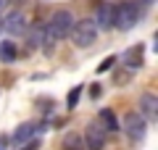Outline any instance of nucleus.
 Instances as JSON below:
<instances>
[{
    "mask_svg": "<svg viewBox=\"0 0 158 150\" xmlns=\"http://www.w3.org/2000/svg\"><path fill=\"white\" fill-rule=\"evenodd\" d=\"M95 37H98V27L92 19H82V21L71 24V29H69V40L77 48H90L95 42Z\"/></svg>",
    "mask_w": 158,
    "mask_h": 150,
    "instance_id": "nucleus-1",
    "label": "nucleus"
},
{
    "mask_svg": "<svg viewBox=\"0 0 158 150\" xmlns=\"http://www.w3.org/2000/svg\"><path fill=\"white\" fill-rule=\"evenodd\" d=\"M124 132H127V137L129 140H142L145 137V119H142V113H127L124 116Z\"/></svg>",
    "mask_w": 158,
    "mask_h": 150,
    "instance_id": "nucleus-3",
    "label": "nucleus"
},
{
    "mask_svg": "<svg viewBox=\"0 0 158 150\" xmlns=\"http://www.w3.org/2000/svg\"><path fill=\"white\" fill-rule=\"evenodd\" d=\"M79 95H82V87H74L71 92H69V100H66V106H69V108H74V106L79 103Z\"/></svg>",
    "mask_w": 158,
    "mask_h": 150,
    "instance_id": "nucleus-14",
    "label": "nucleus"
},
{
    "mask_svg": "<svg viewBox=\"0 0 158 150\" xmlns=\"http://www.w3.org/2000/svg\"><path fill=\"white\" fill-rule=\"evenodd\" d=\"M3 148H6V140H0V150H3Z\"/></svg>",
    "mask_w": 158,
    "mask_h": 150,
    "instance_id": "nucleus-19",
    "label": "nucleus"
},
{
    "mask_svg": "<svg viewBox=\"0 0 158 150\" xmlns=\"http://www.w3.org/2000/svg\"><path fill=\"white\" fill-rule=\"evenodd\" d=\"M145 3H153V0H145Z\"/></svg>",
    "mask_w": 158,
    "mask_h": 150,
    "instance_id": "nucleus-20",
    "label": "nucleus"
},
{
    "mask_svg": "<svg viewBox=\"0 0 158 150\" xmlns=\"http://www.w3.org/2000/svg\"><path fill=\"white\" fill-rule=\"evenodd\" d=\"M0 61H6V63L16 61V45L13 42H0Z\"/></svg>",
    "mask_w": 158,
    "mask_h": 150,
    "instance_id": "nucleus-13",
    "label": "nucleus"
},
{
    "mask_svg": "<svg viewBox=\"0 0 158 150\" xmlns=\"http://www.w3.org/2000/svg\"><path fill=\"white\" fill-rule=\"evenodd\" d=\"M90 95H92V98H98V95H100V84H92V87H90Z\"/></svg>",
    "mask_w": 158,
    "mask_h": 150,
    "instance_id": "nucleus-17",
    "label": "nucleus"
},
{
    "mask_svg": "<svg viewBox=\"0 0 158 150\" xmlns=\"http://www.w3.org/2000/svg\"><path fill=\"white\" fill-rule=\"evenodd\" d=\"M140 108H142V113H145L148 121H156V119H158V100H156V95L145 92L140 98Z\"/></svg>",
    "mask_w": 158,
    "mask_h": 150,
    "instance_id": "nucleus-8",
    "label": "nucleus"
},
{
    "mask_svg": "<svg viewBox=\"0 0 158 150\" xmlns=\"http://www.w3.org/2000/svg\"><path fill=\"white\" fill-rule=\"evenodd\" d=\"M63 150H85V142H82V137L77 132H71L63 137Z\"/></svg>",
    "mask_w": 158,
    "mask_h": 150,
    "instance_id": "nucleus-12",
    "label": "nucleus"
},
{
    "mask_svg": "<svg viewBox=\"0 0 158 150\" xmlns=\"http://www.w3.org/2000/svg\"><path fill=\"white\" fill-rule=\"evenodd\" d=\"M24 32H27V45L29 48H40L42 40H45V27L42 24H34L32 29H24Z\"/></svg>",
    "mask_w": 158,
    "mask_h": 150,
    "instance_id": "nucleus-10",
    "label": "nucleus"
},
{
    "mask_svg": "<svg viewBox=\"0 0 158 150\" xmlns=\"http://www.w3.org/2000/svg\"><path fill=\"white\" fill-rule=\"evenodd\" d=\"M142 53H145V48H142V45H135V48H129L124 53V63L129 69H135V66H140L142 63Z\"/></svg>",
    "mask_w": 158,
    "mask_h": 150,
    "instance_id": "nucleus-11",
    "label": "nucleus"
},
{
    "mask_svg": "<svg viewBox=\"0 0 158 150\" xmlns=\"http://www.w3.org/2000/svg\"><path fill=\"white\" fill-rule=\"evenodd\" d=\"M98 124L103 127V132H116L118 129V119H116V113H113L111 108H103V111L98 113Z\"/></svg>",
    "mask_w": 158,
    "mask_h": 150,
    "instance_id": "nucleus-9",
    "label": "nucleus"
},
{
    "mask_svg": "<svg viewBox=\"0 0 158 150\" xmlns=\"http://www.w3.org/2000/svg\"><path fill=\"white\" fill-rule=\"evenodd\" d=\"M8 6V0H0V8H6Z\"/></svg>",
    "mask_w": 158,
    "mask_h": 150,
    "instance_id": "nucleus-18",
    "label": "nucleus"
},
{
    "mask_svg": "<svg viewBox=\"0 0 158 150\" xmlns=\"http://www.w3.org/2000/svg\"><path fill=\"white\" fill-rule=\"evenodd\" d=\"M40 124H32V121H27V124H21V127L16 129V132H13V145H21V142H29V140H34L40 134Z\"/></svg>",
    "mask_w": 158,
    "mask_h": 150,
    "instance_id": "nucleus-6",
    "label": "nucleus"
},
{
    "mask_svg": "<svg viewBox=\"0 0 158 150\" xmlns=\"http://www.w3.org/2000/svg\"><path fill=\"white\" fill-rule=\"evenodd\" d=\"M113 61H116V56H111V58H106V61L100 63V71H108V69L113 66Z\"/></svg>",
    "mask_w": 158,
    "mask_h": 150,
    "instance_id": "nucleus-15",
    "label": "nucleus"
},
{
    "mask_svg": "<svg viewBox=\"0 0 158 150\" xmlns=\"http://www.w3.org/2000/svg\"><path fill=\"white\" fill-rule=\"evenodd\" d=\"M82 142H85L90 150H103V148H106V132H103V127H100L98 121L90 124V127H87V132H85V140H82Z\"/></svg>",
    "mask_w": 158,
    "mask_h": 150,
    "instance_id": "nucleus-4",
    "label": "nucleus"
},
{
    "mask_svg": "<svg viewBox=\"0 0 158 150\" xmlns=\"http://www.w3.org/2000/svg\"><path fill=\"white\" fill-rule=\"evenodd\" d=\"M0 29H6L8 34H24V29H27V21H24V13L19 11H11L3 21H0Z\"/></svg>",
    "mask_w": 158,
    "mask_h": 150,
    "instance_id": "nucleus-5",
    "label": "nucleus"
},
{
    "mask_svg": "<svg viewBox=\"0 0 158 150\" xmlns=\"http://www.w3.org/2000/svg\"><path fill=\"white\" fill-rule=\"evenodd\" d=\"M95 27L98 29H111L113 27V6L103 3V6L95 11Z\"/></svg>",
    "mask_w": 158,
    "mask_h": 150,
    "instance_id": "nucleus-7",
    "label": "nucleus"
},
{
    "mask_svg": "<svg viewBox=\"0 0 158 150\" xmlns=\"http://www.w3.org/2000/svg\"><path fill=\"white\" fill-rule=\"evenodd\" d=\"M37 148H40V140H37V137H34V140H29V142H27V145H24V148H21V150H37Z\"/></svg>",
    "mask_w": 158,
    "mask_h": 150,
    "instance_id": "nucleus-16",
    "label": "nucleus"
},
{
    "mask_svg": "<svg viewBox=\"0 0 158 150\" xmlns=\"http://www.w3.org/2000/svg\"><path fill=\"white\" fill-rule=\"evenodd\" d=\"M137 21H140V8L135 3H118V6H113V27L132 29Z\"/></svg>",
    "mask_w": 158,
    "mask_h": 150,
    "instance_id": "nucleus-2",
    "label": "nucleus"
}]
</instances>
